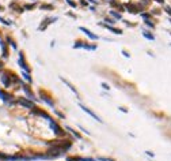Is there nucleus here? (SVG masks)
<instances>
[{
  "label": "nucleus",
  "instance_id": "1",
  "mask_svg": "<svg viewBox=\"0 0 171 161\" xmlns=\"http://www.w3.org/2000/svg\"><path fill=\"white\" fill-rule=\"evenodd\" d=\"M126 7H128V8H130V12H137V7H136V5H133V4H128Z\"/></svg>",
  "mask_w": 171,
  "mask_h": 161
},
{
  "label": "nucleus",
  "instance_id": "2",
  "mask_svg": "<svg viewBox=\"0 0 171 161\" xmlns=\"http://www.w3.org/2000/svg\"><path fill=\"white\" fill-rule=\"evenodd\" d=\"M81 30H83V32H86V33H87V34L90 36L91 38H96V36H94V34H92V33H91L90 30H87V29H84V27H81Z\"/></svg>",
  "mask_w": 171,
  "mask_h": 161
},
{
  "label": "nucleus",
  "instance_id": "3",
  "mask_svg": "<svg viewBox=\"0 0 171 161\" xmlns=\"http://www.w3.org/2000/svg\"><path fill=\"white\" fill-rule=\"evenodd\" d=\"M144 36H145V37H147V38H149V40H153V36H152V34H148L147 32H145V33H144Z\"/></svg>",
  "mask_w": 171,
  "mask_h": 161
},
{
  "label": "nucleus",
  "instance_id": "4",
  "mask_svg": "<svg viewBox=\"0 0 171 161\" xmlns=\"http://www.w3.org/2000/svg\"><path fill=\"white\" fill-rule=\"evenodd\" d=\"M166 11H167V12H168V14L171 15V8H170V7H166Z\"/></svg>",
  "mask_w": 171,
  "mask_h": 161
},
{
  "label": "nucleus",
  "instance_id": "5",
  "mask_svg": "<svg viewBox=\"0 0 171 161\" xmlns=\"http://www.w3.org/2000/svg\"><path fill=\"white\" fill-rule=\"evenodd\" d=\"M156 1H159V3H163V0H156Z\"/></svg>",
  "mask_w": 171,
  "mask_h": 161
},
{
  "label": "nucleus",
  "instance_id": "6",
  "mask_svg": "<svg viewBox=\"0 0 171 161\" xmlns=\"http://www.w3.org/2000/svg\"><path fill=\"white\" fill-rule=\"evenodd\" d=\"M0 10H1V7H0Z\"/></svg>",
  "mask_w": 171,
  "mask_h": 161
}]
</instances>
